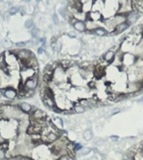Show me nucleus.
Returning a JSON list of instances; mask_svg holds the SVG:
<instances>
[{"label":"nucleus","instance_id":"nucleus-28","mask_svg":"<svg viewBox=\"0 0 143 160\" xmlns=\"http://www.w3.org/2000/svg\"><path fill=\"white\" fill-rule=\"evenodd\" d=\"M25 1H30V0H25Z\"/></svg>","mask_w":143,"mask_h":160},{"label":"nucleus","instance_id":"nucleus-1","mask_svg":"<svg viewBox=\"0 0 143 160\" xmlns=\"http://www.w3.org/2000/svg\"><path fill=\"white\" fill-rule=\"evenodd\" d=\"M24 86L27 90H36L37 86H39V80H38V74H36L34 78L26 80L25 82H23Z\"/></svg>","mask_w":143,"mask_h":160},{"label":"nucleus","instance_id":"nucleus-7","mask_svg":"<svg viewBox=\"0 0 143 160\" xmlns=\"http://www.w3.org/2000/svg\"><path fill=\"white\" fill-rule=\"evenodd\" d=\"M87 19L93 21V22L97 23L98 21H101L103 19L102 14L99 12V11H91L90 13L87 14Z\"/></svg>","mask_w":143,"mask_h":160},{"label":"nucleus","instance_id":"nucleus-27","mask_svg":"<svg viewBox=\"0 0 143 160\" xmlns=\"http://www.w3.org/2000/svg\"><path fill=\"white\" fill-rule=\"evenodd\" d=\"M36 1H37V2H39V1H41V0H36Z\"/></svg>","mask_w":143,"mask_h":160},{"label":"nucleus","instance_id":"nucleus-23","mask_svg":"<svg viewBox=\"0 0 143 160\" xmlns=\"http://www.w3.org/2000/svg\"><path fill=\"white\" fill-rule=\"evenodd\" d=\"M32 25H34V23H32V20H29L28 22H26V27H27L28 29H30V28L32 27Z\"/></svg>","mask_w":143,"mask_h":160},{"label":"nucleus","instance_id":"nucleus-20","mask_svg":"<svg viewBox=\"0 0 143 160\" xmlns=\"http://www.w3.org/2000/svg\"><path fill=\"white\" fill-rule=\"evenodd\" d=\"M52 19H53V22L55 25H59V19H58L57 14H53L52 15Z\"/></svg>","mask_w":143,"mask_h":160},{"label":"nucleus","instance_id":"nucleus-18","mask_svg":"<svg viewBox=\"0 0 143 160\" xmlns=\"http://www.w3.org/2000/svg\"><path fill=\"white\" fill-rule=\"evenodd\" d=\"M32 34L34 37H38V34H39V30L37 29V28H32Z\"/></svg>","mask_w":143,"mask_h":160},{"label":"nucleus","instance_id":"nucleus-6","mask_svg":"<svg viewBox=\"0 0 143 160\" xmlns=\"http://www.w3.org/2000/svg\"><path fill=\"white\" fill-rule=\"evenodd\" d=\"M3 95L7 99L14 100L18 96V91L16 90V89L10 88H7V89H5V90H3Z\"/></svg>","mask_w":143,"mask_h":160},{"label":"nucleus","instance_id":"nucleus-12","mask_svg":"<svg viewBox=\"0 0 143 160\" xmlns=\"http://www.w3.org/2000/svg\"><path fill=\"white\" fill-rule=\"evenodd\" d=\"M93 34H94V36H99V37H104V36H107L108 34H109V32L104 29V28L102 27H98L97 29H95L93 30Z\"/></svg>","mask_w":143,"mask_h":160},{"label":"nucleus","instance_id":"nucleus-13","mask_svg":"<svg viewBox=\"0 0 143 160\" xmlns=\"http://www.w3.org/2000/svg\"><path fill=\"white\" fill-rule=\"evenodd\" d=\"M83 138L84 140H86V142H89V140H91L93 138V132L90 128H87L83 131Z\"/></svg>","mask_w":143,"mask_h":160},{"label":"nucleus","instance_id":"nucleus-22","mask_svg":"<svg viewBox=\"0 0 143 160\" xmlns=\"http://www.w3.org/2000/svg\"><path fill=\"white\" fill-rule=\"evenodd\" d=\"M110 140H112V142H119V140H120V138H119V136H110Z\"/></svg>","mask_w":143,"mask_h":160},{"label":"nucleus","instance_id":"nucleus-26","mask_svg":"<svg viewBox=\"0 0 143 160\" xmlns=\"http://www.w3.org/2000/svg\"><path fill=\"white\" fill-rule=\"evenodd\" d=\"M26 43H27V42H20V43L17 44V46L18 47H24V46L26 45Z\"/></svg>","mask_w":143,"mask_h":160},{"label":"nucleus","instance_id":"nucleus-9","mask_svg":"<svg viewBox=\"0 0 143 160\" xmlns=\"http://www.w3.org/2000/svg\"><path fill=\"white\" fill-rule=\"evenodd\" d=\"M41 99L43 101V104L45 105L48 109L52 110L53 108L56 106L55 97H44V98H41Z\"/></svg>","mask_w":143,"mask_h":160},{"label":"nucleus","instance_id":"nucleus-15","mask_svg":"<svg viewBox=\"0 0 143 160\" xmlns=\"http://www.w3.org/2000/svg\"><path fill=\"white\" fill-rule=\"evenodd\" d=\"M107 142V140H105V138H97V140L94 142V144L97 145V146H103V145H105V143Z\"/></svg>","mask_w":143,"mask_h":160},{"label":"nucleus","instance_id":"nucleus-5","mask_svg":"<svg viewBox=\"0 0 143 160\" xmlns=\"http://www.w3.org/2000/svg\"><path fill=\"white\" fill-rule=\"evenodd\" d=\"M116 53L117 52L115 50H113V49H109V50H108L107 52L102 56L103 59H104V62H106V63L114 62L115 57H116Z\"/></svg>","mask_w":143,"mask_h":160},{"label":"nucleus","instance_id":"nucleus-2","mask_svg":"<svg viewBox=\"0 0 143 160\" xmlns=\"http://www.w3.org/2000/svg\"><path fill=\"white\" fill-rule=\"evenodd\" d=\"M71 23H72L73 27H74L75 30H77V32H86V26H85V23H84L83 21H77L76 19L72 18Z\"/></svg>","mask_w":143,"mask_h":160},{"label":"nucleus","instance_id":"nucleus-17","mask_svg":"<svg viewBox=\"0 0 143 160\" xmlns=\"http://www.w3.org/2000/svg\"><path fill=\"white\" fill-rule=\"evenodd\" d=\"M59 13H60V15L62 16L63 18L66 19L68 17V11H67V8H61L60 10H59Z\"/></svg>","mask_w":143,"mask_h":160},{"label":"nucleus","instance_id":"nucleus-24","mask_svg":"<svg viewBox=\"0 0 143 160\" xmlns=\"http://www.w3.org/2000/svg\"><path fill=\"white\" fill-rule=\"evenodd\" d=\"M120 112H121V109H120V108H116V109H114L113 111L111 112V115H116Z\"/></svg>","mask_w":143,"mask_h":160},{"label":"nucleus","instance_id":"nucleus-10","mask_svg":"<svg viewBox=\"0 0 143 160\" xmlns=\"http://www.w3.org/2000/svg\"><path fill=\"white\" fill-rule=\"evenodd\" d=\"M52 123L58 130H64L65 125H64V121H63V118L58 116H55L52 120Z\"/></svg>","mask_w":143,"mask_h":160},{"label":"nucleus","instance_id":"nucleus-16","mask_svg":"<svg viewBox=\"0 0 143 160\" xmlns=\"http://www.w3.org/2000/svg\"><path fill=\"white\" fill-rule=\"evenodd\" d=\"M75 155H70V154H63V155H60L59 157H57V159L56 160H73V157H74Z\"/></svg>","mask_w":143,"mask_h":160},{"label":"nucleus","instance_id":"nucleus-3","mask_svg":"<svg viewBox=\"0 0 143 160\" xmlns=\"http://www.w3.org/2000/svg\"><path fill=\"white\" fill-rule=\"evenodd\" d=\"M140 16H141V14L137 12V11H133V10L130 11V13L126 14V22L130 25L134 24V23H136L139 20Z\"/></svg>","mask_w":143,"mask_h":160},{"label":"nucleus","instance_id":"nucleus-19","mask_svg":"<svg viewBox=\"0 0 143 160\" xmlns=\"http://www.w3.org/2000/svg\"><path fill=\"white\" fill-rule=\"evenodd\" d=\"M7 152L5 151V150H3V149H1L0 148V160H4V159H6L7 158Z\"/></svg>","mask_w":143,"mask_h":160},{"label":"nucleus","instance_id":"nucleus-4","mask_svg":"<svg viewBox=\"0 0 143 160\" xmlns=\"http://www.w3.org/2000/svg\"><path fill=\"white\" fill-rule=\"evenodd\" d=\"M130 27V25L128 24V22L121 23V24H119V25L116 26L115 30H113V34H123L124 32H126V30H128Z\"/></svg>","mask_w":143,"mask_h":160},{"label":"nucleus","instance_id":"nucleus-8","mask_svg":"<svg viewBox=\"0 0 143 160\" xmlns=\"http://www.w3.org/2000/svg\"><path fill=\"white\" fill-rule=\"evenodd\" d=\"M18 106L23 112L26 113V114H30V113H32V110L34 109V107L32 106V105L28 102H21V103H19Z\"/></svg>","mask_w":143,"mask_h":160},{"label":"nucleus","instance_id":"nucleus-25","mask_svg":"<svg viewBox=\"0 0 143 160\" xmlns=\"http://www.w3.org/2000/svg\"><path fill=\"white\" fill-rule=\"evenodd\" d=\"M17 11H18V9L15 8V7H13V8L10 9V14H15L16 12H17Z\"/></svg>","mask_w":143,"mask_h":160},{"label":"nucleus","instance_id":"nucleus-14","mask_svg":"<svg viewBox=\"0 0 143 160\" xmlns=\"http://www.w3.org/2000/svg\"><path fill=\"white\" fill-rule=\"evenodd\" d=\"M91 151H92V148L83 146V147L81 148V149L79 151V155H81V156H86V155L89 154Z\"/></svg>","mask_w":143,"mask_h":160},{"label":"nucleus","instance_id":"nucleus-11","mask_svg":"<svg viewBox=\"0 0 143 160\" xmlns=\"http://www.w3.org/2000/svg\"><path fill=\"white\" fill-rule=\"evenodd\" d=\"M72 110L74 111V114H83V113L86 111V109L84 108V106H83V105L79 102L73 104Z\"/></svg>","mask_w":143,"mask_h":160},{"label":"nucleus","instance_id":"nucleus-21","mask_svg":"<svg viewBox=\"0 0 143 160\" xmlns=\"http://www.w3.org/2000/svg\"><path fill=\"white\" fill-rule=\"evenodd\" d=\"M68 36L71 37V38H76V37H77L76 32H74V30H71V32H68Z\"/></svg>","mask_w":143,"mask_h":160}]
</instances>
